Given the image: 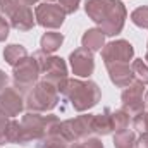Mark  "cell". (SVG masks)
<instances>
[{"label":"cell","instance_id":"cell-1","mask_svg":"<svg viewBox=\"0 0 148 148\" xmlns=\"http://www.w3.org/2000/svg\"><path fill=\"white\" fill-rule=\"evenodd\" d=\"M86 14L100 24L107 36H115L122 31L126 21V7L119 0H86Z\"/></svg>","mask_w":148,"mask_h":148},{"label":"cell","instance_id":"cell-2","mask_svg":"<svg viewBox=\"0 0 148 148\" xmlns=\"http://www.w3.org/2000/svg\"><path fill=\"white\" fill-rule=\"evenodd\" d=\"M62 93L69 98V102L77 112H84L95 107L100 100V88L93 81L67 79Z\"/></svg>","mask_w":148,"mask_h":148},{"label":"cell","instance_id":"cell-3","mask_svg":"<svg viewBox=\"0 0 148 148\" xmlns=\"http://www.w3.org/2000/svg\"><path fill=\"white\" fill-rule=\"evenodd\" d=\"M0 16L10 21V26L19 31H28L35 26L33 10L23 0H0Z\"/></svg>","mask_w":148,"mask_h":148},{"label":"cell","instance_id":"cell-4","mask_svg":"<svg viewBox=\"0 0 148 148\" xmlns=\"http://www.w3.org/2000/svg\"><path fill=\"white\" fill-rule=\"evenodd\" d=\"M36 59L38 66H40V71L43 74V81H48L52 83L60 93L67 83V67H66V62L59 57H50L48 53H45L43 50L36 52L33 55Z\"/></svg>","mask_w":148,"mask_h":148},{"label":"cell","instance_id":"cell-5","mask_svg":"<svg viewBox=\"0 0 148 148\" xmlns=\"http://www.w3.org/2000/svg\"><path fill=\"white\" fill-rule=\"evenodd\" d=\"M59 102V90L48 83V81H41L35 84L26 98V107L29 112H47L52 110Z\"/></svg>","mask_w":148,"mask_h":148},{"label":"cell","instance_id":"cell-6","mask_svg":"<svg viewBox=\"0 0 148 148\" xmlns=\"http://www.w3.org/2000/svg\"><path fill=\"white\" fill-rule=\"evenodd\" d=\"M93 119H95V115L84 114V115H77L76 119L64 121V122H60V133L69 143L86 140L93 133Z\"/></svg>","mask_w":148,"mask_h":148},{"label":"cell","instance_id":"cell-7","mask_svg":"<svg viewBox=\"0 0 148 148\" xmlns=\"http://www.w3.org/2000/svg\"><path fill=\"white\" fill-rule=\"evenodd\" d=\"M19 143L24 145L33 140H41L47 133V115H40L38 112H28L19 122Z\"/></svg>","mask_w":148,"mask_h":148},{"label":"cell","instance_id":"cell-8","mask_svg":"<svg viewBox=\"0 0 148 148\" xmlns=\"http://www.w3.org/2000/svg\"><path fill=\"white\" fill-rule=\"evenodd\" d=\"M41 74L35 57H26L21 64L14 67V84L21 91H28L35 86L38 76Z\"/></svg>","mask_w":148,"mask_h":148},{"label":"cell","instance_id":"cell-9","mask_svg":"<svg viewBox=\"0 0 148 148\" xmlns=\"http://www.w3.org/2000/svg\"><path fill=\"white\" fill-rule=\"evenodd\" d=\"M134 55V48L129 41L126 40H117L103 45L102 48V57L107 64H129V60Z\"/></svg>","mask_w":148,"mask_h":148},{"label":"cell","instance_id":"cell-10","mask_svg":"<svg viewBox=\"0 0 148 148\" xmlns=\"http://www.w3.org/2000/svg\"><path fill=\"white\" fill-rule=\"evenodd\" d=\"M35 19L40 26L48 28V29H57L62 26L64 19H66V12L62 10L60 5L55 3H41L35 9Z\"/></svg>","mask_w":148,"mask_h":148},{"label":"cell","instance_id":"cell-11","mask_svg":"<svg viewBox=\"0 0 148 148\" xmlns=\"http://www.w3.org/2000/svg\"><path fill=\"white\" fill-rule=\"evenodd\" d=\"M143 88L145 84L140 81H133L129 86H126V90L121 95L122 100V109L127 112L129 115H138L140 112L145 110V100H143Z\"/></svg>","mask_w":148,"mask_h":148},{"label":"cell","instance_id":"cell-12","mask_svg":"<svg viewBox=\"0 0 148 148\" xmlns=\"http://www.w3.org/2000/svg\"><path fill=\"white\" fill-rule=\"evenodd\" d=\"M71 60V67H73V73L76 76H81V77H88L90 74H93L95 69V60H93V52L81 47L77 50H74L69 57Z\"/></svg>","mask_w":148,"mask_h":148},{"label":"cell","instance_id":"cell-13","mask_svg":"<svg viewBox=\"0 0 148 148\" xmlns=\"http://www.w3.org/2000/svg\"><path fill=\"white\" fill-rule=\"evenodd\" d=\"M24 109V100L21 93L14 88H5L0 93V112L7 117L19 115Z\"/></svg>","mask_w":148,"mask_h":148},{"label":"cell","instance_id":"cell-14","mask_svg":"<svg viewBox=\"0 0 148 148\" xmlns=\"http://www.w3.org/2000/svg\"><path fill=\"white\" fill-rule=\"evenodd\" d=\"M107 69H109L110 81L119 88H126L134 81L129 64H107Z\"/></svg>","mask_w":148,"mask_h":148},{"label":"cell","instance_id":"cell-15","mask_svg":"<svg viewBox=\"0 0 148 148\" xmlns=\"http://www.w3.org/2000/svg\"><path fill=\"white\" fill-rule=\"evenodd\" d=\"M21 124L0 112V145L3 143H19Z\"/></svg>","mask_w":148,"mask_h":148},{"label":"cell","instance_id":"cell-16","mask_svg":"<svg viewBox=\"0 0 148 148\" xmlns=\"http://www.w3.org/2000/svg\"><path fill=\"white\" fill-rule=\"evenodd\" d=\"M103 41H105V35H103V31H102V29H97V28L88 29V31L83 35V38H81L83 47L88 48V50H91V52H98V50H102V48H103Z\"/></svg>","mask_w":148,"mask_h":148},{"label":"cell","instance_id":"cell-17","mask_svg":"<svg viewBox=\"0 0 148 148\" xmlns=\"http://www.w3.org/2000/svg\"><path fill=\"white\" fill-rule=\"evenodd\" d=\"M3 57H5L7 64H10L12 67H16L17 64H21L28 57V52H26V48L23 45H9L3 50Z\"/></svg>","mask_w":148,"mask_h":148},{"label":"cell","instance_id":"cell-18","mask_svg":"<svg viewBox=\"0 0 148 148\" xmlns=\"http://www.w3.org/2000/svg\"><path fill=\"white\" fill-rule=\"evenodd\" d=\"M112 131H114V127H112V117H110V110L109 109L103 114L95 115V119H93V133L105 136V134H109Z\"/></svg>","mask_w":148,"mask_h":148},{"label":"cell","instance_id":"cell-19","mask_svg":"<svg viewBox=\"0 0 148 148\" xmlns=\"http://www.w3.org/2000/svg\"><path fill=\"white\" fill-rule=\"evenodd\" d=\"M62 41H64V36L60 35V33H57V31H48V33H45L41 40H40V45H41V50L45 52V53H52V52H55L60 45H62Z\"/></svg>","mask_w":148,"mask_h":148},{"label":"cell","instance_id":"cell-20","mask_svg":"<svg viewBox=\"0 0 148 148\" xmlns=\"http://www.w3.org/2000/svg\"><path fill=\"white\" fill-rule=\"evenodd\" d=\"M134 145H136V136L133 131L124 129V131L115 133V136H114V147L115 148H134Z\"/></svg>","mask_w":148,"mask_h":148},{"label":"cell","instance_id":"cell-21","mask_svg":"<svg viewBox=\"0 0 148 148\" xmlns=\"http://www.w3.org/2000/svg\"><path fill=\"white\" fill-rule=\"evenodd\" d=\"M110 117H112V127H114L115 133L127 129V126H129V117H131V115L124 110V109L110 112Z\"/></svg>","mask_w":148,"mask_h":148},{"label":"cell","instance_id":"cell-22","mask_svg":"<svg viewBox=\"0 0 148 148\" xmlns=\"http://www.w3.org/2000/svg\"><path fill=\"white\" fill-rule=\"evenodd\" d=\"M131 71H133V76L136 77V81H140L143 84H148V66L143 62V59L133 60Z\"/></svg>","mask_w":148,"mask_h":148},{"label":"cell","instance_id":"cell-23","mask_svg":"<svg viewBox=\"0 0 148 148\" xmlns=\"http://www.w3.org/2000/svg\"><path fill=\"white\" fill-rule=\"evenodd\" d=\"M131 21H133L136 26H140V28H143V29H148V7L147 5L138 7L136 10H133Z\"/></svg>","mask_w":148,"mask_h":148},{"label":"cell","instance_id":"cell-24","mask_svg":"<svg viewBox=\"0 0 148 148\" xmlns=\"http://www.w3.org/2000/svg\"><path fill=\"white\" fill-rule=\"evenodd\" d=\"M133 127L143 134L148 133V107H145V110L133 117Z\"/></svg>","mask_w":148,"mask_h":148},{"label":"cell","instance_id":"cell-25","mask_svg":"<svg viewBox=\"0 0 148 148\" xmlns=\"http://www.w3.org/2000/svg\"><path fill=\"white\" fill-rule=\"evenodd\" d=\"M81 0H59V5L62 7V10L66 14H73L77 10V5H79Z\"/></svg>","mask_w":148,"mask_h":148},{"label":"cell","instance_id":"cell-26","mask_svg":"<svg viewBox=\"0 0 148 148\" xmlns=\"http://www.w3.org/2000/svg\"><path fill=\"white\" fill-rule=\"evenodd\" d=\"M83 147L84 148H103L102 145V141L98 140V138H86V140H83Z\"/></svg>","mask_w":148,"mask_h":148},{"label":"cell","instance_id":"cell-27","mask_svg":"<svg viewBox=\"0 0 148 148\" xmlns=\"http://www.w3.org/2000/svg\"><path fill=\"white\" fill-rule=\"evenodd\" d=\"M9 35V24L5 23V19L0 16V41H3Z\"/></svg>","mask_w":148,"mask_h":148},{"label":"cell","instance_id":"cell-28","mask_svg":"<svg viewBox=\"0 0 148 148\" xmlns=\"http://www.w3.org/2000/svg\"><path fill=\"white\" fill-rule=\"evenodd\" d=\"M5 88H7V76L0 71V93H2Z\"/></svg>","mask_w":148,"mask_h":148},{"label":"cell","instance_id":"cell-29","mask_svg":"<svg viewBox=\"0 0 148 148\" xmlns=\"http://www.w3.org/2000/svg\"><path fill=\"white\" fill-rule=\"evenodd\" d=\"M23 2H24V3H28V5L31 7V5H35V3H36L38 0H23Z\"/></svg>","mask_w":148,"mask_h":148},{"label":"cell","instance_id":"cell-30","mask_svg":"<svg viewBox=\"0 0 148 148\" xmlns=\"http://www.w3.org/2000/svg\"><path fill=\"white\" fill-rule=\"evenodd\" d=\"M67 148H84V147H83V143H76V145H71V147H67Z\"/></svg>","mask_w":148,"mask_h":148},{"label":"cell","instance_id":"cell-31","mask_svg":"<svg viewBox=\"0 0 148 148\" xmlns=\"http://www.w3.org/2000/svg\"><path fill=\"white\" fill-rule=\"evenodd\" d=\"M145 107H148V91H147V95H145Z\"/></svg>","mask_w":148,"mask_h":148},{"label":"cell","instance_id":"cell-32","mask_svg":"<svg viewBox=\"0 0 148 148\" xmlns=\"http://www.w3.org/2000/svg\"><path fill=\"white\" fill-rule=\"evenodd\" d=\"M145 60H147V62H148V52H147V57H145Z\"/></svg>","mask_w":148,"mask_h":148},{"label":"cell","instance_id":"cell-33","mask_svg":"<svg viewBox=\"0 0 148 148\" xmlns=\"http://www.w3.org/2000/svg\"><path fill=\"white\" fill-rule=\"evenodd\" d=\"M47 2H48V3H52V2H53V0H47Z\"/></svg>","mask_w":148,"mask_h":148}]
</instances>
